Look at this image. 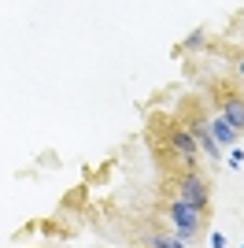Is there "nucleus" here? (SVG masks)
Wrapping results in <instances>:
<instances>
[{"label":"nucleus","instance_id":"f257e3e1","mask_svg":"<svg viewBox=\"0 0 244 248\" xmlns=\"http://www.w3.org/2000/svg\"><path fill=\"white\" fill-rule=\"evenodd\" d=\"M167 193L170 200L178 204H189L196 211H211V186L200 170H182V174H170L167 178Z\"/></svg>","mask_w":244,"mask_h":248},{"label":"nucleus","instance_id":"f03ea898","mask_svg":"<svg viewBox=\"0 0 244 248\" xmlns=\"http://www.w3.org/2000/svg\"><path fill=\"white\" fill-rule=\"evenodd\" d=\"M167 222H170V237H178L182 245H189V241H196L203 233L207 211H196V207H189V204L167 200Z\"/></svg>","mask_w":244,"mask_h":248},{"label":"nucleus","instance_id":"7ed1b4c3","mask_svg":"<svg viewBox=\"0 0 244 248\" xmlns=\"http://www.w3.org/2000/svg\"><path fill=\"white\" fill-rule=\"evenodd\" d=\"M214 104H218V115L233 126L237 134H244V96L233 93V85L218 82L214 85Z\"/></svg>","mask_w":244,"mask_h":248},{"label":"nucleus","instance_id":"20e7f679","mask_svg":"<svg viewBox=\"0 0 244 248\" xmlns=\"http://www.w3.org/2000/svg\"><path fill=\"white\" fill-rule=\"evenodd\" d=\"M185 130H189V137H193L196 141V148H200L203 155H211L214 163H218V159H222V148L214 145V137H211V119H207V115H189V123H182Z\"/></svg>","mask_w":244,"mask_h":248},{"label":"nucleus","instance_id":"39448f33","mask_svg":"<svg viewBox=\"0 0 244 248\" xmlns=\"http://www.w3.org/2000/svg\"><path fill=\"white\" fill-rule=\"evenodd\" d=\"M211 137H214V145L222 148V152H226V148H237V141H241V134L226 123L222 115H214V119H211Z\"/></svg>","mask_w":244,"mask_h":248},{"label":"nucleus","instance_id":"423d86ee","mask_svg":"<svg viewBox=\"0 0 244 248\" xmlns=\"http://www.w3.org/2000/svg\"><path fill=\"white\" fill-rule=\"evenodd\" d=\"M203 48H207V30H203V26H200V30H193L182 41V52H203Z\"/></svg>","mask_w":244,"mask_h":248},{"label":"nucleus","instance_id":"0eeeda50","mask_svg":"<svg viewBox=\"0 0 244 248\" xmlns=\"http://www.w3.org/2000/svg\"><path fill=\"white\" fill-rule=\"evenodd\" d=\"M144 245H148V248H185L182 241H178V237H170V233H152V237L144 241Z\"/></svg>","mask_w":244,"mask_h":248},{"label":"nucleus","instance_id":"6e6552de","mask_svg":"<svg viewBox=\"0 0 244 248\" xmlns=\"http://www.w3.org/2000/svg\"><path fill=\"white\" fill-rule=\"evenodd\" d=\"M229 167H237V170L244 167V148H229Z\"/></svg>","mask_w":244,"mask_h":248},{"label":"nucleus","instance_id":"1a4fd4ad","mask_svg":"<svg viewBox=\"0 0 244 248\" xmlns=\"http://www.w3.org/2000/svg\"><path fill=\"white\" fill-rule=\"evenodd\" d=\"M211 248H226V233H211Z\"/></svg>","mask_w":244,"mask_h":248},{"label":"nucleus","instance_id":"9d476101","mask_svg":"<svg viewBox=\"0 0 244 248\" xmlns=\"http://www.w3.org/2000/svg\"><path fill=\"white\" fill-rule=\"evenodd\" d=\"M237 78L244 82V56H237Z\"/></svg>","mask_w":244,"mask_h":248}]
</instances>
